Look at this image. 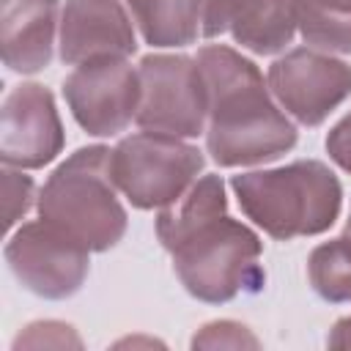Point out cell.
Instances as JSON below:
<instances>
[{"instance_id": "6da1fadb", "label": "cell", "mask_w": 351, "mask_h": 351, "mask_svg": "<svg viewBox=\"0 0 351 351\" xmlns=\"http://www.w3.org/2000/svg\"><path fill=\"white\" fill-rule=\"evenodd\" d=\"M197 69L208 99L206 145L217 165L271 162L296 145V126L271 101L252 60L230 47H203Z\"/></svg>"}, {"instance_id": "7a4b0ae2", "label": "cell", "mask_w": 351, "mask_h": 351, "mask_svg": "<svg viewBox=\"0 0 351 351\" xmlns=\"http://www.w3.org/2000/svg\"><path fill=\"white\" fill-rule=\"evenodd\" d=\"M230 186L241 211L280 241L329 230L343 203L337 176L315 159H302L277 170L239 173Z\"/></svg>"}, {"instance_id": "3957f363", "label": "cell", "mask_w": 351, "mask_h": 351, "mask_svg": "<svg viewBox=\"0 0 351 351\" xmlns=\"http://www.w3.org/2000/svg\"><path fill=\"white\" fill-rule=\"evenodd\" d=\"M110 154L104 145L80 148L47 178L38 195L41 219L93 252L115 247L126 230V211L115 195Z\"/></svg>"}, {"instance_id": "277c9868", "label": "cell", "mask_w": 351, "mask_h": 351, "mask_svg": "<svg viewBox=\"0 0 351 351\" xmlns=\"http://www.w3.org/2000/svg\"><path fill=\"white\" fill-rule=\"evenodd\" d=\"M181 285L200 302H230L241 291H261V239L228 211L211 214L165 244Z\"/></svg>"}, {"instance_id": "5b68a950", "label": "cell", "mask_w": 351, "mask_h": 351, "mask_svg": "<svg viewBox=\"0 0 351 351\" xmlns=\"http://www.w3.org/2000/svg\"><path fill=\"white\" fill-rule=\"evenodd\" d=\"M203 170V154L173 134L140 132L115 145L110 173L115 186L137 208L176 203Z\"/></svg>"}, {"instance_id": "8992f818", "label": "cell", "mask_w": 351, "mask_h": 351, "mask_svg": "<svg viewBox=\"0 0 351 351\" xmlns=\"http://www.w3.org/2000/svg\"><path fill=\"white\" fill-rule=\"evenodd\" d=\"M137 126L145 132L195 137L208 121L206 85L197 60L186 55H145L140 60Z\"/></svg>"}, {"instance_id": "52a82bcc", "label": "cell", "mask_w": 351, "mask_h": 351, "mask_svg": "<svg viewBox=\"0 0 351 351\" xmlns=\"http://www.w3.org/2000/svg\"><path fill=\"white\" fill-rule=\"evenodd\" d=\"M88 247L55 225L38 219L22 225L5 244L14 277L36 296L66 299L88 277Z\"/></svg>"}, {"instance_id": "ba28073f", "label": "cell", "mask_w": 351, "mask_h": 351, "mask_svg": "<svg viewBox=\"0 0 351 351\" xmlns=\"http://www.w3.org/2000/svg\"><path fill=\"white\" fill-rule=\"evenodd\" d=\"M140 71L126 58H101L77 66L66 82L63 96L74 121L96 137L123 132L140 110Z\"/></svg>"}, {"instance_id": "9c48e42d", "label": "cell", "mask_w": 351, "mask_h": 351, "mask_svg": "<svg viewBox=\"0 0 351 351\" xmlns=\"http://www.w3.org/2000/svg\"><path fill=\"white\" fill-rule=\"evenodd\" d=\"M269 90L299 123L318 126L351 96V66L318 49H291L269 66Z\"/></svg>"}, {"instance_id": "30bf717a", "label": "cell", "mask_w": 351, "mask_h": 351, "mask_svg": "<svg viewBox=\"0 0 351 351\" xmlns=\"http://www.w3.org/2000/svg\"><path fill=\"white\" fill-rule=\"evenodd\" d=\"M63 148V126L52 93L38 82H22L3 99L0 154L3 165L38 170Z\"/></svg>"}, {"instance_id": "8fae6325", "label": "cell", "mask_w": 351, "mask_h": 351, "mask_svg": "<svg viewBox=\"0 0 351 351\" xmlns=\"http://www.w3.org/2000/svg\"><path fill=\"white\" fill-rule=\"evenodd\" d=\"M137 49L132 22L118 0H66L60 19V60L82 66L126 58Z\"/></svg>"}, {"instance_id": "7c38bea8", "label": "cell", "mask_w": 351, "mask_h": 351, "mask_svg": "<svg viewBox=\"0 0 351 351\" xmlns=\"http://www.w3.org/2000/svg\"><path fill=\"white\" fill-rule=\"evenodd\" d=\"M55 25L58 0H3V63L19 74H36L47 69L55 47Z\"/></svg>"}, {"instance_id": "4fadbf2b", "label": "cell", "mask_w": 351, "mask_h": 351, "mask_svg": "<svg viewBox=\"0 0 351 351\" xmlns=\"http://www.w3.org/2000/svg\"><path fill=\"white\" fill-rule=\"evenodd\" d=\"M228 33L255 55L280 52L296 33L293 0H244Z\"/></svg>"}, {"instance_id": "5bb4252c", "label": "cell", "mask_w": 351, "mask_h": 351, "mask_svg": "<svg viewBox=\"0 0 351 351\" xmlns=\"http://www.w3.org/2000/svg\"><path fill=\"white\" fill-rule=\"evenodd\" d=\"M151 47H186L200 33L203 0H126Z\"/></svg>"}, {"instance_id": "9a60e30c", "label": "cell", "mask_w": 351, "mask_h": 351, "mask_svg": "<svg viewBox=\"0 0 351 351\" xmlns=\"http://www.w3.org/2000/svg\"><path fill=\"white\" fill-rule=\"evenodd\" d=\"M293 11L307 44L351 55V0H293Z\"/></svg>"}, {"instance_id": "2e32d148", "label": "cell", "mask_w": 351, "mask_h": 351, "mask_svg": "<svg viewBox=\"0 0 351 351\" xmlns=\"http://www.w3.org/2000/svg\"><path fill=\"white\" fill-rule=\"evenodd\" d=\"M307 277L321 299L351 302V250L343 244V239L326 241L310 252Z\"/></svg>"}, {"instance_id": "e0dca14e", "label": "cell", "mask_w": 351, "mask_h": 351, "mask_svg": "<svg viewBox=\"0 0 351 351\" xmlns=\"http://www.w3.org/2000/svg\"><path fill=\"white\" fill-rule=\"evenodd\" d=\"M36 197V184L30 176L22 173V167H3V219L5 230H11L33 206Z\"/></svg>"}, {"instance_id": "ac0fdd59", "label": "cell", "mask_w": 351, "mask_h": 351, "mask_svg": "<svg viewBox=\"0 0 351 351\" xmlns=\"http://www.w3.org/2000/svg\"><path fill=\"white\" fill-rule=\"evenodd\" d=\"M258 337L236 324V321H214L206 324L195 337H192V348H258Z\"/></svg>"}, {"instance_id": "d6986e66", "label": "cell", "mask_w": 351, "mask_h": 351, "mask_svg": "<svg viewBox=\"0 0 351 351\" xmlns=\"http://www.w3.org/2000/svg\"><path fill=\"white\" fill-rule=\"evenodd\" d=\"M47 348V346H52V348H66V346H74V348H80L82 343H80V337L71 332V326H66V324H58V321H38V324H30L16 340H14V348Z\"/></svg>"}, {"instance_id": "ffe728a7", "label": "cell", "mask_w": 351, "mask_h": 351, "mask_svg": "<svg viewBox=\"0 0 351 351\" xmlns=\"http://www.w3.org/2000/svg\"><path fill=\"white\" fill-rule=\"evenodd\" d=\"M241 5H244V0H203L200 33L206 38H214V36L228 33Z\"/></svg>"}, {"instance_id": "44dd1931", "label": "cell", "mask_w": 351, "mask_h": 351, "mask_svg": "<svg viewBox=\"0 0 351 351\" xmlns=\"http://www.w3.org/2000/svg\"><path fill=\"white\" fill-rule=\"evenodd\" d=\"M326 151H329V156H332L335 165H340L343 170L351 173V112L340 123H335V129L329 132Z\"/></svg>"}, {"instance_id": "7402d4cb", "label": "cell", "mask_w": 351, "mask_h": 351, "mask_svg": "<svg viewBox=\"0 0 351 351\" xmlns=\"http://www.w3.org/2000/svg\"><path fill=\"white\" fill-rule=\"evenodd\" d=\"M326 346H329V348H351V315L340 318V321L332 326V332H329V337H326Z\"/></svg>"}, {"instance_id": "603a6c76", "label": "cell", "mask_w": 351, "mask_h": 351, "mask_svg": "<svg viewBox=\"0 0 351 351\" xmlns=\"http://www.w3.org/2000/svg\"><path fill=\"white\" fill-rule=\"evenodd\" d=\"M340 239H343V244L351 250V217H348V222H346V230H343V236H340Z\"/></svg>"}]
</instances>
